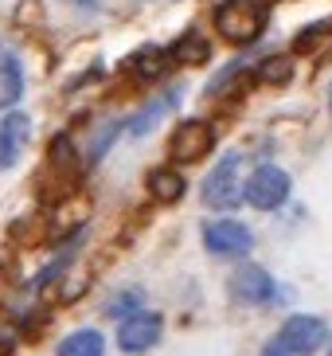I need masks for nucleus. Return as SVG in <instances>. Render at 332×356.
Returning a JSON list of instances; mask_svg holds the SVG:
<instances>
[{
  "label": "nucleus",
  "instance_id": "17",
  "mask_svg": "<svg viewBox=\"0 0 332 356\" xmlns=\"http://www.w3.org/2000/svg\"><path fill=\"white\" fill-rule=\"evenodd\" d=\"M262 356H297V353H290V348L281 345L278 337H270V341H266V345H262Z\"/></svg>",
  "mask_w": 332,
  "mask_h": 356
},
{
  "label": "nucleus",
  "instance_id": "4",
  "mask_svg": "<svg viewBox=\"0 0 332 356\" xmlns=\"http://www.w3.org/2000/svg\"><path fill=\"white\" fill-rule=\"evenodd\" d=\"M204 247H208V254H215V259H247V254L254 251V231L242 220L223 216V220L204 223Z\"/></svg>",
  "mask_w": 332,
  "mask_h": 356
},
{
  "label": "nucleus",
  "instance_id": "8",
  "mask_svg": "<svg viewBox=\"0 0 332 356\" xmlns=\"http://www.w3.org/2000/svg\"><path fill=\"white\" fill-rule=\"evenodd\" d=\"M211 145H215V129H211V122H204V118H184V122L172 129L168 153H172L176 165H192V161L208 157Z\"/></svg>",
  "mask_w": 332,
  "mask_h": 356
},
{
  "label": "nucleus",
  "instance_id": "5",
  "mask_svg": "<svg viewBox=\"0 0 332 356\" xmlns=\"http://www.w3.org/2000/svg\"><path fill=\"white\" fill-rule=\"evenodd\" d=\"M227 293L231 302L242 305V309H262V305H270L278 298V282H274V274L266 266H239L231 274Z\"/></svg>",
  "mask_w": 332,
  "mask_h": 356
},
{
  "label": "nucleus",
  "instance_id": "14",
  "mask_svg": "<svg viewBox=\"0 0 332 356\" xmlns=\"http://www.w3.org/2000/svg\"><path fill=\"white\" fill-rule=\"evenodd\" d=\"M168 55H176L180 63H204V59L211 55V43L204 40L199 32H188V35H180V40L172 43V51Z\"/></svg>",
  "mask_w": 332,
  "mask_h": 356
},
{
  "label": "nucleus",
  "instance_id": "15",
  "mask_svg": "<svg viewBox=\"0 0 332 356\" xmlns=\"http://www.w3.org/2000/svg\"><path fill=\"white\" fill-rule=\"evenodd\" d=\"M165 67H168V51H160V47H141V51H133V59H129V71L145 74V79H156Z\"/></svg>",
  "mask_w": 332,
  "mask_h": 356
},
{
  "label": "nucleus",
  "instance_id": "20",
  "mask_svg": "<svg viewBox=\"0 0 332 356\" xmlns=\"http://www.w3.org/2000/svg\"><path fill=\"white\" fill-rule=\"evenodd\" d=\"M329 356H332V345H329Z\"/></svg>",
  "mask_w": 332,
  "mask_h": 356
},
{
  "label": "nucleus",
  "instance_id": "6",
  "mask_svg": "<svg viewBox=\"0 0 332 356\" xmlns=\"http://www.w3.org/2000/svg\"><path fill=\"white\" fill-rule=\"evenodd\" d=\"M160 337H165V317L156 314V309H141V314L117 321V348L129 356L153 353L160 345Z\"/></svg>",
  "mask_w": 332,
  "mask_h": 356
},
{
  "label": "nucleus",
  "instance_id": "1",
  "mask_svg": "<svg viewBox=\"0 0 332 356\" xmlns=\"http://www.w3.org/2000/svg\"><path fill=\"white\" fill-rule=\"evenodd\" d=\"M266 28L262 0H223L215 8V32L231 43H254Z\"/></svg>",
  "mask_w": 332,
  "mask_h": 356
},
{
  "label": "nucleus",
  "instance_id": "7",
  "mask_svg": "<svg viewBox=\"0 0 332 356\" xmlns=\"http://www.w3.org/2000/svg\"><path fill=\"white\" fill-rule=\"evenodd\" d=\"M274 337H278L290 353L313 356L317 348L329 345V325H324V317H317V314H293V317L281 321V329Z\"/></svg>",
  "mask_w": 332,
  "mask_h": 356
},
{
  "label": "nucleus",
  "instance_id": "16",
  "mask_svg": "<svg viewBox=\"0 0 332 356\" xmlns=\"http://www.w3.org/2000/svg\"><path fill=\"white\" fill-rule=\"evenodd\" d=\"M258 79L270 86H281L285 79H293V55H270V59H262Z\"/></svg>",
  "mask_w": 332,
  "mask_h": 356
},
{
  "label": "nucleus",
  "instance_id": "2",
  "mask_svg": "<svg viewBox=\"0 0 332 356\" xmlns=\"http://www.w3.org/2000/svg\"><path fill=\"white\" fill-rule=\"evenodd\" d=\"M239 165H242L239 153H227V157H219L215 168L208 172V180H204L199 196H204V204H208L211 211H235V208L242 204Z\"/></svg>",
  "mask_w": 332,
  "mask_h": 356
},
{
  "label": "nucleus",
  "instance_id": "11",
  "mask_svg": "<svg viewBox=\"0 0 332 356\" xmlns=\"http://www.w3.org/2000/svg\"><path fill=\"white\" fill-rule=\"evenodd\" d=\"M145 184H149V196H153L156 204H176L188 192V180L180 177L176 168H153Z\"/></svg>",
  "mask_w": 332,
  "mask_h": 356
},
{
  "label": "nucleus",
  "instance_id": "19",
  "mask_svg": "<svg viewBox=\"0 0 332 356\" xmlns=\"http://www.w3.org/2000/svg\"><path fill=\"white\" fill-rule=\"evenodd\" d=\"M329 110H332V86H329Z\"/></svg>",
  "mask_w": 332,
  "mask_h": 356
},
{
  "label": "nucleus",
  "instance_id": "18",
  "mask_svg": "<svg viewBox=\"0 0 332 356\" xmlns=\"http://www.w3.org/2000/svg\"><path fill=\"white\" fill-rule=\"evenodd\" d=\"M74 4H86V8H98V4H102V0H74Z\"/></svg>",
  "mask_w": 332,
  "mask_h": 356
},
{
  "label": "nucleus",
  "instance_id": "13",
  "mask_svg": "<svg viewBox=\"0 0 332 356\" xmlns=\"http://www.w3.org/2000/svg\"><path fill=\"white\" fill-rule=\"evenodd\" d=\"M145 309V290L141 286H125V290L110 293V302L102 305V314L110 317V321H125V317H133Z\"/></svg>",
  "mask_w": 332,
  "mask_h": 356
},
{
  "label": "nucleus",
  "instance_id": "12",
  "mask_svg": "<svg viewBox=\"0 0 332 356\" xmlns=\"http://www.w3.org/2000/svg\"><path fill=\"white\" fill-rule=\"evenodd\" d=\"M55 356H106V337L98 329H74L55 345Z\"/></svg>",
  "mask_w": 332,
  "mask_h": 356
},
{
  "label": "nucleus",
  "instance_id": "3",
  "mask_svg": "<svg viewBox=\"0 0 332 356\" xmlns=\"http://www.w3.org/2000/svg\"><path fill=\"white\" fill-rule=\"evenodd\" d=\"M290 188H293V180H290L285 168L258 165L247 180H242V200H247L250 208H258V211H278L281 204L290 200Z\"/></svg>",
  "mask_w": 332,
  "mask_h": 356
},
{
  "label": "nucleus",
  "instance_id": "10",
  "mask_svg": "<svg viewBox=\"0 0 332 356\" xmlns=\"http://www.w3.org/2000/svg\"><path fill=\"white\" fill-rule=\"evenodd\" d=\"M24 95V67L20 55L0 47V110H12Z\"/></svg>",
  "mask_w": 332,
  "mask_h": 356
},
{
  "label": "nucleus",
  "instance_id": "9",
  "mask_svg": "<svg viewBox=\"0 0 332 356\" xmlns=\"http://www.w3.org/2000/svg\"><path fill=\"white\" fill-rule=\"evenodd\" d=\"M31 141V118L24 110H4L0 118V168H16Z\"/></svg>",
  "mask_w": 332,
  "mask_h": 356
}]
</instances>
